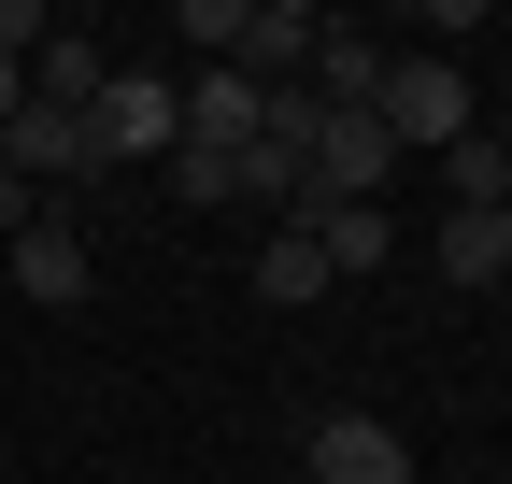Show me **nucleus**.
Segmentation results:
<instances>
[{"mask_svg":"<svg viewBox=\"0 0 512 484\" xmlns=\"http://www.w3.org/2000/svg\"><path fill=\"white\" fill-rule=\"evenodd\" d=\"M384 143H399V157H441V143H470V72H456V57H384Z\"/></svg>","mask_w":512,"mask_h":484,"instance_id":"obj_1","label":"nucleus"},{"mask_svg":"<svg viewBox=\"0 0 512 484\" xmlns=\"http://www.w3.org/2000/svg\"><path fill=\"white\" fill-rule=\"evenodd\" d=\"M399 186V143H384V114H328L299 157V214H342V200H384Z\"/></svg>","mask_w":512,"mask_h":484,"instance_id":"obj_2","label":"nucleus"},{"mask_svg":"<svg viewBox=\"0 0 512 484\" xmlns=\"http://www.w3.org/2000/svg\"><path fill=\"white\" fill-rule=\"evenodd\" d=\"M86 143H100V171H114V157H171V143H185L171 72H114V86H100V114H86Z\"/></svg>","mask_w":512,"mask_h":484,"instance_id":"obj_3","label":"nucleus"},{"mask_svg":"<svg viewBox=\"0 0 512 484\" xmlns=\"http://www.w3.org/2000/svg\"><path fill=\"white\" fill-rule=\"evenodd\" d=\"M299 470H313V484H413V442L384 428V413H313Z\"/></svg>","mask_w":512,"mask_h":484,"instance_id":"obj_4","label":"nucleus"},{"mask_svg":"<svg viewBox=\"0 0 512 484\" xmlns=\"http://www.w3.org/2000/svg\"><path fill=\"white\" fill-rule=\"evenodd\" d=\"M313 43H328V15H313V0H256L242 43H228V72L271 100V86H299V72H313Z\"/></svg>","mask_w":512,"mask_h":484,"instance_id":"obj_5","label":"nucleus"},{"mask_svg":"<svg viewBox=\"0 0 512 484\" xmlns=\"http://www.w3.org/2000/svg\"><path fill=\"white\" fill-rule=\"evenodd\" d=\"M0 171H29V186H100V143H86V114L29 100L15 129H0Z\"/></svg>","mask_w":512,"mask_h":484,"instance_id":"obj_6","label":"nucleus"},{"mask_svg":"<svg viewBox=\"0 0 512 484\" xmlns=\"http://www.w3.org/2000/svg\"><path fill=\"white\" fill-rule=\"evenodd\" d=\"M15 285L43 299V314H72V299H86V228L57 214V200H43V214L15 228Z\"/></svg>","mask_w":512,"mask_h":484,"instance_id":"obj_7","label":"nucleus"},{"mask_svg":"<svg viewBox=\"0 0 512 484\" xmlns=\"http://www.w3.org/2000/svg\"><path fill=\"white\" fill-rule=\"evenodd\" d=\"M285 228H313L328 285H342V271H384V257H399V214H384V200H342V214H285Z\"/></svg>","mask_w":512,"mask_h":484,"instance_id":"obj_8","label":"nucleus"},{"mask_svg":"<svg viewBox=\"0 0 512 484\" xmlns=\"http://www.w3.org/2000/svg\"><path fill=\"white\" fill-rule=\"evenodd\" d=\"M171 100H185V143H214V157H228V143H256V86L228 72V57H200Z\"/></svg>","mask_w":512,"mask_h":484,"instance_id":"obj_9","label":"nucleus"},{"mask_svg":"<svg viewBox=\"0 0 512 484\" xmlns=\"http://www.w3.org/2000/svg\"><path fill=\"white\" fill-rule=\"evenodd\" d=\"M427 271H441V285H498V271H512V214H441Z\"/></svg>","mask_w":512,"mask_h":484,"instance_id":"obj_10","label":"nucleus"},{"mask_svg":"<svg viewBox=\"0 0 512 484\" xmlns=\"http://www.w3.org/2000/svg\"><path fill=\"white\" fill-rule=\"evenodd\" d=\"M441 200H456V214H512V143H441Z\"/></svg>","mask_w":512,"mask_h":484,"instance_id":"obj_11","label":"nucleus"},{"mask_svg":"<svg viewBox=\"0 0 512 484\" xmlns=\"http://www.w3.org/2000/svg\"><path fill=\"white\" fill-rule=\"evenodd\" d=\"M313 285H328V257H313V228H271V242H256V299H285V314H299Z\"/></svg>","mask_w":512,"mask_h":484,"instance_id":"obj_12","label":"nucleus"},{"mask_svg":"<svg viewBox=\"0 0 512 484\" xmlns=\"http://www.w3.org/2000/svg\"><path fill=\"white\" fill-rule=\"evenodd\" d=\"M242 15H256V0H185V43H200V57H228V43H242Z\"/></svg>","mask_w":512,"mask_h":484,"instance_id":"obj_13","label":"nucleus"},{"mask_svg":"<svg viewBox=\"0 0 512 484\" xmlns=\"http://www.w3.org/2000/svg\"><path fill=\"white\" fill-rule=\"evenodd\" d=\"M29 214H43V186H29V171H0V242H15Z\"/></svg>","mask_w":512,"mask_h":484,"instance_id":"obj_14","label":"nucleus"},{"mask_svg":"<svg viewBox=\"0 0 512 484\" xmlns=\"http://www.w3.org/2000/svg\"><path fill=\"white\" fill-rule=\"evenodd\" d=\"M15 114H29V72H15V57H0V129H15Z\"/></svg>","mask_w":512,"mask_h":484,"instance_id":"obj_15","label":"nucleus"}]
</instances>
